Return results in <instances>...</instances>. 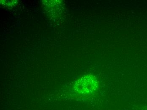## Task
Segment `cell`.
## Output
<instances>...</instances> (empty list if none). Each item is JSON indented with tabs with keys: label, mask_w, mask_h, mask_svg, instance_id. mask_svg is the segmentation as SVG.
<instances>
[{
	"label": "cell",
	"mask_w": 147,
	"mask_h": 110,
	"mask_svg": "<svg viewBox=\"0 0 147 110\" xmlns=\"http://www.w3.org/2000/svg\"><path fill=\"white\" fill-rule=\"evenodd\" d=\"M98 87V82L95 77L86 75L75 82L74 91L81 96L87 97L95 92Z\"/></svg>",
	"instance_id": "obj_1"
}]
</instances>
